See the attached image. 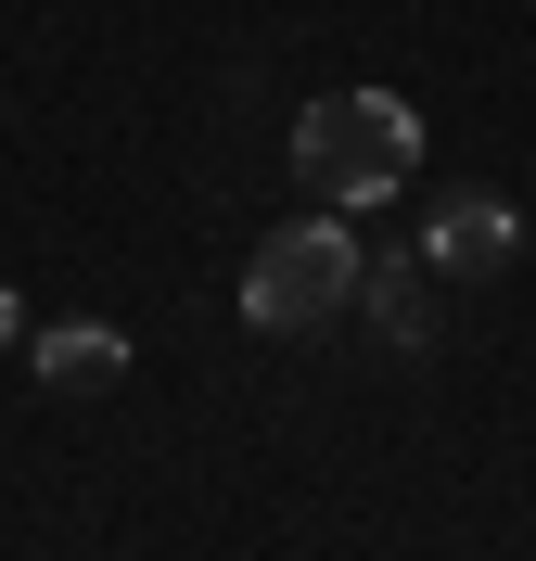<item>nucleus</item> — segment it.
<instances>
[{
  "label": "nucleus",
  "mask_w": 536,
  "mask_h": 561,
  "mask_svg": "<svg viewBox=\"0 0 536 561\" xmlns=\"http://www.w3.org/2000/svg\"><path fill=\"white\" fill-rule=\"evenodd\" d=\"M357 307L384 345H434V268L422 255H357Z\"/></svg>",
  "instance_id": "5"
},
{
  "label": "nucleus",
  "mask_w": 536,
  "mask_h": 561,
  "mask_svg": "<svg viewBox=\"0 0 536 561\" xmlns=\"http://www.w3.org/2000/svg\"><path fill=\"white\" fill-rule=\"evenodd\" d=\"M26 357H38L52 396H115L128 383V332L115 319H52V332H26Z\"/></svg>",
  "instance_id": "4"
},
{
  "label": "nucleus",
  "mask_w": 536,
  "mask_h": 561,
  "mask_svg": "<svg viewBox=\"0 0 536 561\" xmlns=\"http://www.w3.org/2000/svg\"><path fill=\"white\" fill-rule=\"evenodd\" d=\"M409 167H422V115L396 103V90H320V103L294 115V179H307L332 217L396 205Z\"/></svg>",
  "instance_id": "1"
},
{
  "label": "nucleus",
  "mask_w": 536,
  "mask_h": 561,
  "mask_svg": "<svg viewBox=\"0 0 536 561\" xmlns=\"http://www.w3.org/2000/svg\"><path fill=\"white\" fill-rule=\"evenodd\" d=\"M511 255H524V217H511L499 192H447L434 230H422V268H434V280H499Z\"/></svg>",
  "instance_id": "3"
},
{
  "label": "nucleus",
  "mask_w": 536,
  "mask_h": 561,
  "mask_svg": "<svg viewBox=\"0 0 536 561\" xmlns=\"http://www.w3.org/2000/svg\"><path fill=\"white\" fill-rule=\"evenodd\" d=\"M345 307H357V243L332 230V205L255 243V268H243V319L255 332H320V319H345Z\"/></svg>",
  "instance_id": "2"
}]
</instances>
